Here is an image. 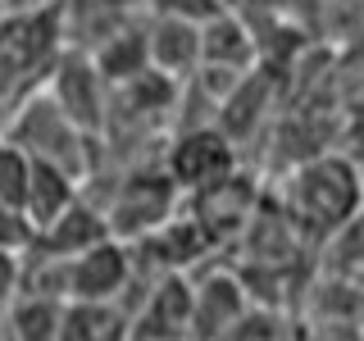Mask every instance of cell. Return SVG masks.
I'll return each mask as SVG.
<instances>
[{"label": "cell", "mask_w": 364, "mask_h": 341, "mask_svg": "<svg viewBox=\"0 0 364 341\" xmlns=\"http://www.w3.org/2000/svg\"><path fill=\"white\" fill-rule=\"evenodd\" d=\"M291 332H296V328L278 310H269V305H250V314L242 318V323H232L223 337H214V341H291Z\"/></svg>", "instance_id": "18"}, {"label": "cell", "mask_w": 364, "mask_h": 341, "mask_svg": "<svg viewBox=\"0 0 364 341\" xmlns=\"http://www.w3.org/2000/svg\"><path fill=\"white\" fill-rule=\"evenodd\" d=\"M250 291L242 273L232 269H210L200 278H191V341H214L223 337L232 323H242L250 314Z\"/></svg>", "instance_id": "9"}, {"label": "cell", "mask_w": 364, "mask_h": 341, "mask_svg": "<svg viewBox=\"0 0 364 341\" xmlns=\"http://www.w3.org/2000/svg\"><path fill=\"white\" fill-rule=\"evenodd\" d=\"M132 341H191V273H159L132 310Z\"/></svg>", "instance_id": "8"}, {"label": "cell", "mask_w": 364, "mask_h": 341, "mask_svg": "<svg viewBox=\"0 0 364 341\" xmlns=\"http://www.w3.org/2000/svg\"><path fill=\"white\" fill-rule=\"evenodd\" d=\"M82 196V178L68 173V168L50 164V159H32V178H28V196H23V219L32 223V232L46 227L50 219Z\"/></svg>", "instance_id": "13"}, {"label": "cell", "mask_w": 364, "mask_h": 341, "mask_svg": "<svg viewBox=\"0 0 364 341\" xmlns=\"http://www.w3.org/2000/svg\"><path fill=\"white\" fill-rule=\"evenodd\" d=\"M119 14H132V9H151V0H109Z\"/></svg>", "instance_id": "25"}, {"label": "cell", "mask_w": 364, "mask_h": 341, "mask_svg": "<svg viewBox=\"0 0 364 341\" xmlns=\"http://www.w3.org/2000/svg\"><path fill=\"white\" fill-rule=\"evenodd\" d=\"M360 173L341 155H314L296 168L291 191H287V219L310 232H337L355 219L360 210Z\"/></svg>", "instance_id": "1"}, {"label": "cell", "mask_w": 364, "mask_h": 341, "mask_svg": "<svg viewBox=\"0 0 364 341\" xmlns=\"http://www.w3.org/2000/svg\"><path fill=\"white\" fill-rule=\"evenodd\" d=\"M68 301H114L119 305L132 287V246L119 237L87 246L82 255L64 259Z\"/></svg>", "instance_id": "7"}, {"label": "cell", "mask_w": 364, "mask_h": 341, "mask_svg": "<svg viewBox=\"0 0 364 341\" xmlns=\"http://www.w3.org/2000/svg\"><path fill=\"white\" fill-rule=\"evenodd\" d=\"M178 200H182V191L168 182L164 168H136V173H128L114 187L109 205H100V210H105L109 237H119V242H141L159 223L173 219Z\"/></svg>", "instance_id": "4"}, {"label": "cell", "mask_w": 364, "mask_h": 341, "mask_svg": "<svg viewBox=\"0 0 364 341\" xmlns=\"http://www.w3.org/2000/svg\"><path fill=\"white\" fill-rule=\"evenodd\" d=\"M155 14H168V18H187V23H210L214 14H223V0H151Z\"/></svg>", "instance_id": "20"}, {"label": "cell", "mask_w": 364, "mask_h": 341, "mask_svg": "<svg viewBox=\"0 0 364 341\" xmlns=\"http://www.w3.org/2000/svg\"><path fill=\"white\" fill-rule=\"evenodd\" d=\"M64 305L60 296H37V291H18L14 301L0 310V323L14 341H55L64 323Z\"/></svg>", "instance_id": "16"}, {"label": "cell", "mask_w": 364, "mask_h": 341, "mask_svg": "<svg viewBox=\"0 0 364 341\" xmlns=\"http://www.w3.org/2000/svg\"><path fill=\"white\" fill-rule=\"evenodd\" d=\"M5 141H14L18 151H28L32 159H50V164L68 168L77 178H91V146H87V132L77 128L68 114L46 96L41 87H32L28 96L14 105L9 114V132Z\"/></svg>", "instance_id": "2"}, {"label": "cell", "mask_w": 364, "mask_h": 341, "mask_svg": "<svg viewBox=\"0 0 364 341\" xmlns=\"http://www.w3.org/2000/svg\"><path fill=\"white\" fill-rule=\"evenodd\" d=\"M159 168L168 173V182L191 196V191H205L214 182H223L228 173H237V146L232 136L219 132L214 123H200V128H182L173 141H168Z\"/></svg>", "instance_id": "5"}, {"label": "cell", "mask_w": 364, "mask_h": 341, "mask_svg": "<svg viewBox=\"0 0 364 341\" xmlns=\"http://www.w3.org/2000/svg\"><path fill=\"white\" fill-rule=\"evenodd\" d=\"M291 341H364V332L346 323H323L318 332H291Z\"/></svg>", "instance_id": "23"}, {"label": "cell", "mask_w": 364, "mask_h": 341, "mask_svg": "<svg viewBox=\"0 0 364 341\" xmlns=\"http://www.w3.org/2000/svg\"><path fill=\"white\" fill-rule=\"evenodd\" d=\"M250 60H255V32L232 9H223L210 23H200V68L250 73Z\"/></svg>", "instance_id": "14"}, {"label": "cell", "mask_w": 364, "mask_h": 341, "mask_svg": "<svg viewBox=\"0 0 364 341\" xmlns=\"http://www.w3.org/2000/svg\"><path fill=\"white\" fill-rule=\"evenodd\" d=\"M64 5V0H0V9L5 14H28V9H55Z\"/></svg>", "instance_id": "24"}, {"label": "cell", "mask_w": 364, "mask_h": 341, "mask_svg": "<svg viewBox=\"0 0 364 341\" xmlns=\"http://www.w3.org/2000/svg\"><path fill=\"white\" fill-rule=\"evenodd\" d=\"M360 278H364V246H360Z\"/></svg>", "instance_id": "26"}, {"label": "cell", "mask_w": 364, "mask_h": 341, "mask_svg": "<svg viewBox=\"0 0 364 341\" xmlns=\"http://www.w3.org/2000/svg\"><path fill=\"white\" fill-rule=\"evenodd\" d=\"M32 246V223L23 219V210H14V205L0 200V250H28Z\"/></svg>", "instance_id": "21"}, {"label": "cell", "mask_w": 364, "mask_h": 341, "mask_svg": "<svg viewBox=\"0 0 364 341\" xmlns=\"http://www.w3.org/2000/svg\"><path fill=\"white\" fill-rule=\"evenodd\" d=\"M96 73L105 77V87H119V82H132L136 73H146L151 60H146V28H132V23H119L96 50H87Z\"/></svg>", "instance_id": "17"}, {"label": "cell", "mask_w": 364, "mask_h": 341, "mask_svg": "<svg viewBox=\"0 0 364 341\" xmlns=\"http://www.w3.org/2000/svg\"><path fill=\"white\" fill-rule=\"evenodd\" d=\"M18 296V250H0V310Z\"/></svg>", "instance_id": "22"}, {"label": "cell", "mask_w": 364, "mask_h": 341, "mask_svg": "<svg viewBox=\"0 0 364 341\" xmlns=\"http://www.w3.org/2000/svg\"><path fill=\"white\" fill-rule=\"evenodd\" d=\"M146 60H151L155 73L173 77V82H187L200 68V23L155 14L146 23Z\"/></svg>", "instance_id": "12"}, {"label": "cell", "mask_w": 364, "mask_h": 341, "mask_svg": "<svg viewBox=\"0 0 364 341\" xmlns=\"http://www.w3.org/2000/svg\"><path fill=\"white\" fill-rule=\"evenodd\" d=\"M105 237H109L105 210H100L96 200L77 196V200L60 214V219H50L46 227H37V232H32V246H28V250H41V255H55V259H73V255H82L87 246L105 242Z\"/></svg>", "instance_id": "11"}, {"label": "cell", "mask_w": 364, "mask_h": 341, "mask_svg": "<svg viewBox=\"0 0 364 341\" xmlns=\"http://www.w3.org/2000/svg\"><path fill=\"white\" fill-rule=\"evenodd\" d=\"M28 178H32V155L18 151L14 141H0V200L14 205V210H23Z\"/></svg>", "instance_id": "19"}, {"label": "cell", "mask_w": 364, "mask_h": 341, "mask_svg": "<svg viewBox=\"0 0 364 341\" xmlns=\"http://www.w3.org/2000/svg\"><path fill=\"white\" fill-rule=\"evenodd\" d=\"M64 50V5L5 14L0 9V87L23 91L28 77H46Z\"/></svg>", "instance_id": "3"}, {"label": "cell", "mask_w": 364, "mask_h": 341, "mask_svg": "<svg viewBox=\"0 0 364 341\" xmlns=\"http://www.w3.org/2000/svg\"><path fill=\"white\" fill-rule=\"evenodd\" d=\"M182 200H187V214L205 227V237L214 246L237 237V232H246V223L255 219V187L242 173H228L223 182H214L205 191H191Z\"/></svg>", "instance_id": "10"}, {"label": "cell", "mask_w": 364, "mask_h": 341, "mask_svg": "<svg viewBox=\"0 0 364 341\" xmlns=\"http://www.w3.org/2000/svg\"><path fill=\"white\" fill-rule=\"evenodd\" d=\"M55 341H132V318L114 301H68Z\"/></svg>", "instance_id": "15"}, {"label": "cell", "mask_w": 364, "mask_h": 341, "mask_svg": "<svg viewBox=\"0 0 364 341\" xmlns=\"http://www.w3.org/2000/svg\"><path fill=\"white\" fill-rule=\"evenodd\" d=\"M41 91L87 136L105 132V123H109V87H105V77L96 73V64H91L87 50H60V60L50 64Z\"/></svg>", "instance_id": "6"}]
</instances>
